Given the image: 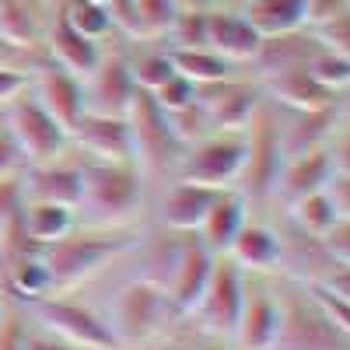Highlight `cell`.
I'll return each mask as SVG.
<instances>
[{
	"label": "cell",
	"instance_id": "6da1fadb",
	"mask_svg": "<svg viewBox=\"0 0 350 350\" xmlns=\"http://www.w3.org/2000/svg\"><path fill=\"white\" fill-rule=\"evenodd\" d=\"M137 242L140 239L126 228H84V224H77L70 235L56 239L53 245H42L36 252L46 262L49 280H53V295H56V291H70L84 280H92L112 259L137 249Z\"/></svg>",
	"mask_w": 350,
	"mask_h": 350
},
{
	"label": "cell",
	"instance_id": "7a4b0ae2",
	"mask_svg": "<svg viewBox=\"0 0 350 350\" xmlns=\"http://www.w3.org/2000/svg\"><path fill=\"white\" fill-rule=\"evenodd\" d=\"M144 207V172L133 161H84L77 224L126 228Z\"/></svg>",
	"mask_w": 350,
	"mask_h": 350
},
{
	"label": "cell",
	"instance_id": "3957f363",
	"mask_svg": "<svg viewBox=\"0 0 350 350\" xmlns=\"http://www.w3.org/2000/svg\"><path fill=\"white\" fill-rule=\"evenodd\" d=\"M280 295V336L273 350H350V336L319 305L308 284L284 280Z\"/></svg>",
	"mask_w": 350,
	"mask_h": 350
},
{
	"label": "cell",
	"instance_id": "277c9868",
	"mask_svg": "<svg viewBox=\"0 0 350 350\" xmlns=\"http://www.w3.org/2000/svg\"><path fill=\"white\" fill-rule=\"evenodd\" d=\"M168 319H175L172 301H168V291L154 280H130L116 291V301H112V315L105 319L116 343L120 347H137V343H148L158 333H165Z\"/></svg>",
	"mask_w": 350,
	"mask_h": 350
},
{
	"label": "cell",
	"instance_id": "5b68a950",
	"mask_svg": "<svg viewBox=\"0 0 350 350\" xmlns=\"http://www.w3.org/2000/svg\"><path fill=\"white\" fill-rule=\"evenodd\" d=\"M242 172H245V130H214L203 140L189 144L172 175L211 189H239Z\"/></svg>",
	"mask_w": 350,
	"mask_h": 350
},
{
	"label": "cell",
	"instance_id": "8992f818",
	"mask_svg": "<svg viewBox=\"0 0 350 350\" xmlns=\"http://www.w3.org/2000/svg\"><path fill=\"white\" fill-rule=\"evenodd\" d=\"M126 123H130V137H133L137 168L140 172H175L179 158L186 154V144L175 137L168 112L148 92H137V98L126 112Z\"/></svg>",
	"mask_w": 350,
	"mask_h": 350
},
{
	"label": "cell",
	"instance_id": "52a82bcc",
	"mask_svg": "<svg viewBox=\"0 0 350 350\" xmlns=\"http://www.w3.org/2000/svg\"><path fill=\"white\" fill-rule=\"evenodd\" d=\"M245 284H249V273L231 262L228 256H217L214 262V273L203 287V295L196 301V308L189 312L196 319V326L207 333L211 340H228L235 336V326H239V315H242V305H245Z\"/></svg>",
	"mask_w": 350,
	"mask_h": 350
},
{
	"label": "cell",
	"instance_id": "ba28073f",
	"mask_svg": "<svg viewBox=\"0 0 350 350\" xmlns=\"http://www.w3.org/2000/svg\"><path fill=\"white\" fill-rule=\"evenodd\" d=\"M0 123H4V133L18 144V151L25 154V165L53 161L64 151H70V133L36 102L32 92L18 95L0 112Z\"/></svg>",
	"mask_w": 350,
	"mask_h": 350
},
{
	"label": "cell",
	"instance_id": "9c48e42d",
	"mask_svg": "<svg viewBox=\"0 0 350 350\" xmlns=\"http://www.w3.org/2000/svg\"><path fill=\"white\" fill-rule=\"evenodd\" d=\"M284 144H280V126H277V112L270 102H262L259 112L252 116V123L245 126V172L239 193L252 200H270L277 175L284 168Z\"/></svg>",
	"mask_w": 350,
	"mask_h": 350
},
{
	"label": "cell",
	"instance_id": "30bf717a",
	"mask_svg": "<svg viewBox=\"0 0 350 350\" xmlns=\"http://www.w3.org/2000/svg\"><path fill=\"white\" fill-rule=\"evenodd\" d=\"M32 308V315L39 319V326L53 336H60L81 350H116L120 343H116L109 323L95 312L88 308L74 298H64V295H49L42 301H32L28 305Z\"/></svg>",
	"mask_w": 350,
	"mask_h": 350
},
{
	"label": "cell",
	"instance_id": "8fae6325",
	"mask_svg": "<svg viewBox=\"0 0 350 350\" xmlns=\"http://www.w3.org/2000/svg\"><path fill=\"white\" fill-rule=\"evenodd\" d=\"M196 102L207 112L214 130H245L252 123V116L259 112V105L267 102V95H262V88L252 74H235L217 84L200 88Z\"/></svg>",
	"mask_w": 350,
	"mask_h": 350
},
{
	"label": "cell",
	"instance_id": "7c38bea8",
	"mask_svg": "<svg viewBox=\"0 0 350 350\" xmlns=\"http://www.w3.org/2000/svg\"><path fill=\"white\" fill-rule=\"evenodd\" d=\"M137 81L126 64V49H105L98 67L84 77V105L98 116H126L137 98Z\"/></svg>",
	"mask_w": 350,
	"mask_h": 350
},
{
	"label": "cell",
	"instance_id": "4fadbf2b",
	"mask_svg": "<svg viewBox=\"0 0 350 350\" xmlns=\"http://www.w3.org/2000/svg\"><path fill=\"white\" fill-rule=\"evenodd\" d=\"M70 148L84 161H133V137L126 116L84 112L70 130Z\"/></svg>",
	"mask_w": 350,
	"mask_h": 350
},
{
	"label": "cell",
	"instance_id": "5bb4252c",
	"mask_svg": "<svg viewBox=\"0 0 350 350\" xmlns=\"http://www.w3.org/2000/svg\"><path fill=\"white\" fill-rule=\"evenodd\" d=\"M28 92L36 95V102H39L67 133L74 130V123L88 112V105H84V81L74 77V74H67L64 67L42 60V56H39V64L32 67Z\"/></svg>",
	"mask_w": 350,
	"mask_h": 350
},
{
	"label": "cell",
	"instance_id": "9a60e30c",
	"mask_svg": "<svg viewBox=\"0 0 350 350\" xmlns=\"http://www.w3.org/2000/svg\"><path fill=\"white\" fill-rule=\"evenodd\" d=\"M277 336H280V295L249 273L245 305L231 343H235V350H273Z\"/></svg>",
	"mask_w": 350,
	"mask_h": 350
},
{
	"label": "cell",
	"instance_id": "2e32d148",
	"mask_svg": "<svg viewBox=\"0 0 350 350\" xmlns=\"http://www.w3.org/2000/svg\"><path fill=\"white\" fill-rule=\"evenodd\" d=\"M81 186H84V158H67V151L53 161L28 165L21 172L25 200L36 203H60V207L77 211Z\"/></svg>",
	"mask_w": 350,
	"mask_h": 350
},
{
	"label": "cell",
	"instance_id": "e0dca14e",
	"mask_svg": "<svg viewBox=\"0 0 350 350\" xmlns=\"http://www.w3.org/2000/svg\"><path fill=\"white\" fill-rule=\"evenodd\" d=\"M102 53L105 46L102 42H92V39H84L81 32H74V28L60 18V14H49L46 18V32H42V60L56 64V67H64L67 74L74 77H88L98 60H102Z\"/></svg>",
	"mask_w": 350,
	"mask_h": 350
},
{
	"label": "cell",
	"instance_id": "ac0fdd59",
	"mask_svg": "<svg viewBox=\"0 0 350 350\" xmlns=\"http://www.w3.org/2000/svg\"><path fill=\"white\" fill-rule=\"evenodd\" d=\"M273 105V102H270ZM277 112V126H280V144H284V158H295L315 148H326L340 126V105L333 109H315V112H298V109H280Z\"/></svg>",
	"mask_w": 350,
	"mask_h": 350
},
{
	"label": "cell",
	"instance_id": "d6986e66",
	"mask_svg": "<svg viewBox=\"0 0 350 350\" xmlns=\"http://www.w3.org/2000/svg\"><path fill=\"white\" fill-rule=\"evenodd\" d=\"M207 46L235 67H249L262 46V36L249 25L242 11L211 8L207 11Z\"/></svg>",
	"mask_w": 350,
	"mask_h": 350
},
{
	"label": "cell",
	"instance_id": "ffe728a7",
	"mask_svg": "<svg viewBox=\"0 0 350 350\" xmlns=\"http://www.w3.org/2000/svg\"><path fill=\"white\" fill-rule=\"evenodd\" d=\"M221 189H211V186H200V183H183L175 179L161 203H158V221L165 231H175V235H196L207 211L214 207Z\"/></svg>",
	"mask_w": 350,
	"mask_h": 350
},
{
	"label": "cell",
	"instance_id": "44dd1931",
	"mask_svg": "<svg viewBox=\"0 0 350 350\" xmlns=\"http://www.w3.org/2000/svg\"><path fill=\"white\" fill-rule=\"evenodd\" d=\"M323 49V42L315 39L312 28H298V32H287V36H273V39H262L252 67V77H273V74H287V70H308V64L315 60V53Z\"/></svg>",
	"mask_w": 350,
	"mask_h": 350
},
{
	"label": "cell",
	"instance_id": "7402d4cb",
	"mask_svg": "<svg viewBox=\"0 0 350 350\" xmlns=\"http://www.w3.org/2000/svg\"><path fill=\"white\" fill-rule=\"evenodd\" d=\"M214 262H217V256H214L211 249H203L196 239L186 242L179 262H175V270H172V277H168V284H165L175 315H189V312L196 308L203 287H207V280H211V273H214Z\"/></svg>",
	"mask_w": 350,
	"mask_h": 350
},
{
	"label": "cell",
	"instance_id": "603a6c76",
	"mask_svg": "<svg viewBox=\"0 0 350 350\" xmlns=\"http://www.w3.org/2000/svg\"><path fill=\"white\" fill-rule=\"evenodd\" d=\"M333 172H336V168H333L329 148H315V151L295 154V158L284 161L270 200H280L284 207H291L295 200H301V196H308V193H319V189H326L329 179H333Z\"/></svg>",
	"mask_w": 350,
	"mask_h": 350
},
{
	"label": "cell",
	"instance_id": "cb8c5ba5",
	"mask_svg": "<svg viewBox=\"0 0 350 350\" xmlns=\"http://www.w3.org/2000/svg\"><path fill=\"white\" fill-rule=\"evenodd\" d=\"M249 207L252 203L239 189H221L217 200H214V207L207 211V217H203V224L196 231V242L203 249H211L214 256H228L231 242H235L242 235V228L252 221Z\"/></svg>",
	"mask_w": 350,
	"mask_h": 350
},
{
	"label": "cell",
	"instance_id": "d4e9b609",
	"mask_svg": "<svg viewBox=\"0 0 350 350\" xmlns=\"http://www.w3.org/2000/svg\"><path fill=\"white\" fill-rule=\"evenodd\" d=\"M267 102L280 105V109H298V112H315V109H333L340 105V98L333 92H326L308 70H287V74H273L259 81Z\"/></svg>",
	"mask_w": 350,
	"mask_h": 350
},
{
	"label": "cell",
	"instance_id": "484cf974",
	"mask_svg": "<svg viewBox=\"0 0 350 350\" xmlns=\"http://www.w3.org/2000/svg\"><path fill=\"white\" fill-rule=\"evenodd\" d=\"M49 11L32 8L25 0H0V42L11 46L21 56H42V32Z\"/></svg>",
	"mask_w": 350,
	"mask_h": 350
},
{
	"label": "cell",
	"instance_id": "4316f807",
	"mask_svg": "<svg viewBox=\"0 0 350 350\" xmlns=\"http://www.w3.org/2000/svg\"><path fill=\"white\" fill-rule=\"evenodd\" d=\"M228 259L239 262L245 273H273L280 267V231L262 221H249L231 242Z\"/></svg>",
	"mask_w": 350,
	"mask_h": 350
},
{
	"label": "cell",
	"instance_id": "83f0119b",
	"mask_svg": "<svg viewBox=\"0 0 350 350\" xmlns=\"http://www.w3.org/2000/svg\"><path fill=\"white\" fill-rule=\"evenodd\" d=\"M0 273H4L8 291H11L18 301H25V305L42 301V298L53 295L49 270H46V262L39 259L36 249H21V252L4 256V262H0Z\"/></svg>",
	"mask_w": 350,
	"mask_h": 350
},
{
	"label": "cell",
	"instance_id": "f1b7e54d",
	"mask_svg": "<svg viewBox=\"0 0 350 350\" xmlns=\"http://www.w3.org/2000/svg\"><path fill=\"white\" fill-rule=\"evenodd\" d=\"M74 228H77V211L60 207V203L25 200V211H21V239H25L28 249L53 245L56 239L70 235Z\"/></svg>",
	"mask_w": 350,
	"mask_h": 350
},
{
	"label": "cell",
	"instance_id": "f546056e",
	"mask_svg": "<svg viewBox=\"0 0 350 350\" xmlns=\"http://www.w3.org/2000/svg\"><path fill=\"white\" fill-rule=\"evenodd\" d=\"M175 14H179L175 0H126L120 36H126L130 42H165Z\"/></svg>",
	"mask_w": 350,
	"mask_h": 350
},
{
	"label": "cell",
	"instance_id": "4dcf8cb0",
	"mask_svg": "<svg viewBox=\"0 0 350 350\" xmlns=\"http://www.w3.org/2000/svg\"><path fill=\"white\" fill-rule=\"evenodd\" d=\"M242 14L262 39H273L305 28V0H252Z\"/></svg>",
	"mask_w": 350,
	"mask_h": 350
},
{
	"label": "cell",
	"instance_id": "1f68e13d",
	"mask_svg": "<svg viewBox=\"0 0 350 350\" xmlns=\"http://www.w3.org/2000/svg\"><path fill=\"white\" fill-rule=\"evenodd\" d=\"M53 11L60 14L74 32H81L84 39L92 42H109L112 36H120V28H116V18L109 8L95 4V0H56Z\"/></svg>",
	"mask_w": 350,
	"mask_h": 350
},
{
	"label": "cell",
	"instance_id": "d6a6232c",
	"mask_svg": "<svg viewBox=\"0 0 350 350\" xmlns=\"http://www.w3.org/2000/svg\"><path fill=\"white\" fill-rule=\"evenodd\" d=\"M168 53H172L175 74L189 77L196 88H207V84H217V81H224V77L242 74V67L228 64L224 56H217L211 46H196V49H168Z\"/></svg>",
	"mask_w": 350,
	"mask_h": 350
},
{
	"label": "cell",
	"instance_id": "836d02e7",
	"mask_svg": "<svg viewBox=\"0 0 350 350\" xmlns=\"http://www.w3.org/2000/svg\"><path fill=\"white\" fill-rule=\"evenodd\" d=\"M126 64L137 88L148 95L158 92L168 77H175V64L165 42H133V49H126Z\"/></svg>",
	"mask_w": 350,
	"mask_h": 350
},
{
	"label": "cell",
	"instance_id": "e575fe53",
	"mask_svg": "<svg viewBox=\"0 0 350 350\" xmlns=\"http://www.w3.org/2000/svg\"><path fill=\"white\" fill-rule=\"evenodd\" d=\"M287 217H291V224H295V228H301L305 235H315V239H326L329 231H333V224L340 221V214H336V207H333V200H329L326 189L295 200L287 207Z\"/></svg>",
	"mask_w": 350,
	"mask_h": 350
},
{
	"label": "cell",
	"instance_id": "d590c367",
	"mask_svg": "<svg viewBox=\"0 0 350 350\" xmlns=\"http://www.w3.org/2000/svg\"><path fill=\"white\" fill-rule=\"evenodd\" d=\"M21 211H25L21 175H8V179H0V252L11 242V235L21 239Z\"/></svg>",
	"mask_w": 350,
	"mask_h": 350
},
{
	"label": "cell",
	"instance_id": "8d00e7d4",
	"mask_svg": "<svg viewBox=\"0 0 350 350\" xmlns=\"http://www.w3.org/2000/svg\"><path fill=\"white\" fill-rule=\"evenodd\" d=\"M308 74L336 98H343L350 92V56H340L333 49H319L315 60L308 64Z\"/></svg>",
	"mask_w": 350,
	"mask_h": 350
},
{
	"label": "cell",
	"instance_id": "74e56055",
	"mask_svg": "<svg viewBox=\"0 0 350 350\" xmlns=\"http://www.w3.org/2000/svg\"><path fill=\"white\" fill-rule=\"evenodd\" d=\"M211 11V8H207ZM207 11H179L165 36L168 49H196L207 46Z\"/></svg>",
	"mask_w": 350,
	"mask_h": 350
},
{
	"label": "cell",
	"instance_id": "f35d334b",
	"mask_svg": "<svg viewBox=\"0 0 350 350\" xmlns=\"http://www.w3.org/2000/svg\"><path fill=\"white\" fill-rule=\"evenodd\" d=\"M196 95H200V88L189 81V77H183V74H175V77H168L158 92H151V98L165 109V112H179V109H189L193 102H196Z\"/></svg>",
	"mask_w": 350,
	"mask_h": 350
},
{
	"label": "cell",
	"instance_id": "ab89813d",
	"mask_svg": "<svg viewBox=\"0 0 350 350\" xmlns=\"http://www.w3.org/2000/svg\"><path fill=\"white\" fill-rule=\"evenodd\" d=\"M315 39L323 42V49H333L340 56H350V8H343L323 28H315Z\"/></svg>",
	"mask_w": 350,
	"mask_h": 350
},
{
	"label": "cell",
	"instance_id": "60d3db41",
	"mask_svg": "<svg viewBox=\"0 0 350 350\" xmlns=\"http://www.w3.org/2000/svg\"><path fill=\"white\" fill-rule=\"evenodd\" d=\"M28 81H32V67H25V64H0V112H4L18 95L28 92Z\"/></svg>",
	"mask_w": 350,
	"mask_h": 350
},
{
	"label": "cell",
	"instance_id": "b9f144b4",
	"mask_svg": "<svg viewBox=\"0 0 350 350\" xmlns=\"http://www.w3.org/2000/svg\"><path fill=\"white\" fill-rule=\"evenodd\" d=\"M323 245H326V252L336 267H350V221L347 217H340L333 224V231L323 239Z\"/></svg>",
	"mask_w": 350,
	"mask_h": 350
},
{
	"label": "cell",
	"instance_id": "7bdbcfd3",
	"mask_svg": "<svg viewBox=\"0 0 350 350\" xmlns=\"http://www.w3.org/2000/svg\"><path fill=\"white\" fill-rule=\"evenodd\" d=\"M343 8H350V0H305V28H323L326 21H333Z\"/></svg>",
	"mask_w": 350,
	"mask_h": 350
},
{
	"label": "cell",
	"instance_id": "ee69618b",
	"mask_svg": "<svg viewBox=\"0 0 350 350\" xmlns=\"http://www.w3.org/2000/svg\"><path fill=\"white\" fill-rule=\"evenodd\" d=\"M308 287H312V295L319 298V305L326 308V315L336 323V329L350 336V305H347V301H340L336 295H329V291H326V287H319V284H308Z\"/></svg>",
	"mask_w": 350,
	"mask_h": 350
},
{
	"label": "cell",
	"instance_id": "f6af8a7d",
	"mask_svg": "<svg viewBox=\"0 0 350 350\" xmlns=\"http://www.w3.org/2000/svg\"><path fill=\"white\" fill-rule=\"evenodd\" d=\"M21 165H25V154L18 151V144L0 130V179H8V175H21Z\"/></svg>",
	"mask_w": 350,
	"mask_h": 350
},
{
	"label": "cell",
	"instance_id": "bcb514c9",
	"mask_svg": "<svg viewBox=\"0 0 350 350\" xmlns=\"http://www.w3.org/2000/svg\"><path fill=\"white\" fill-rule=\"evenodd\" d=\"M326 148H329L333 168H336L340 175H350V130H340V126H336V133H333V140L326 144Z\"/></svg>",
	"mask_w": 350,
	"mask_h": 350
},
{
	"label": "cell",
	"instance_id": "7dc6e473",
	"mask_svg": "<svg viewBox=\"0 0 350 350\" xmlns=\"http://www.w3.org/2000/svg\"><path fill=\"white\" fill-rule=\"evenodd\" d=\"M326 193H329V200H333L336 214L350 221V175H340V172H333V179H329Z\"/></svg>",
	"mask_w": 350,
	"mask_h": 350
},
{
	"label": "cell",
	"instance_id": "c3c4849f",
	"mask_svg": "<svg viewBox=\"0 0 350 350\" xmlns=\"http://www.w3.org/2000/svg\"><path fill=\"white\" fill-rule=\"evenodd\" d=\"M21 350H81V347H74V343H67L60 336L39 329V333H25L21 336Z\"/></svg>",
	"mask_w": 350,
	"mask_h": 350
},
{
	"label": "cell",
	"instance_id": "681fc988",
	"mask_svg": "<svg viewBox=\"0 0 350 350\" xmlns=\"http://www.w3.org/2000/svg\"><path fill=\"white\" fill-rule=\"evenodd\" d=\"M319 287H326L329 295H336L340 301L350 305V267H336L333 273H326L323 280H319Z\"/></svg>",
	"mask_w": 350,
	"mask_h": 350
},
{
	"label": "cell",
	"instance_id": "f907efd6",
	"mask_svg": "<svg viewBox=\"0 0 350 350\" xmlns=\"http://www.w3.org/2000/svg\"><path fill=\"white\" fill-rule=\"evenodd\" d=\"M0 64H25V67H36L39 60H32V56H21V53H14L11 46L0 42Z\"/></svg>",
	"mask_w": 350,
	"mask_h": 350
},
{
	"label": "cell",
	"instance_id": "816d5d0a",
	"mask_svg": "<svg viewBox=\"0 0 350 350\" xmlns=\"http://www.w3.org/2000/svg\"><path fill=\"white\" fill-rule=\"evenodd\" d=\"M252 0H211V8H228V11H245Z\"/></svg>",
	"mask_w": 350,
	"mask_h": 350
},
{
	"label": "cell",
	"instance_id": "f5cc1de1",
	"mask_svg": "<svg viewBox=\"0 0 350 350\" xmlns=\"http://www.w3.org/2000/svg\"><path fill=\"white\" fill-rule=\"evenodd\" d=\"M179 4V11H207L211 0H175Z\"/></svg>",
	"mask_w": 350,
	"mask_h": 350
},
{
	"label": "cell",
	"instance_id": "db71d44e",
	"mask_svg": "<svg viewBox=\"0 0 350 350\" xmlns=\"http://www.w3.org/2000/svg\"><path fill=\"white\" fill-rule=\"evenodd\" d=\"M8 329V305H4V298H0V333Z\"/></svg>",
	"mask_w": 350,
	"mask_h": 350
},
{
	"label": "cell",
	"instance_id": "11a10c76",
	"mask_svg": "<svg viewBox=\"0 0 350 350\" xmlns=\"http://www.w3.org/2000/svg\"><path fill=\"white\" fill-rule=\"evenodd\" d=\"M25 4H32V8H42V11H53V8H49V0H25Z\"/></svg>",
	"mask_w": 350,
	"mask_h": 350
},
{
	"label": "cell",
	"instance_id": "9f6ffc18",
	"mask_svg": "<svg viewBox=\"0 0 350 350\" xmlns=\"http://www.w3.org/2000/svg\"><path fill=\"white\" fill-rule=\"evenodd\" d=\"M0 350H21V336H18V343H0Z\"/></svg>",
	"mask_w": 350,
	"mask_h": 350
},
{
	"label": "cell",
	"instance_id": "6f0895ef",
	"mask_svg": "<svg viewBox=\"0 0 350 350\" xmlns=\"http://www.w3.org/2000/svg\"><path fill=\"white\" fill-rule=\"evenodd\" d=\"M200 350H228V347H221V343H207V347H200Z\"/></svg>",
	"mask_w": 350,
	"mask_h": 350
},
{
	"label": "cell",
	"instance_id": "680465c9",
	"mask_svg": "<svg viewBox=\"0 0 350 350\" xmlns=\"http://www.w3.org/2000/svg\"><path fill=\"white\" fill-rule=\"evenodd\" d=\"M340 102H347V105H350V92H347V95H343V98H340Z\"/></svg>",
	"mask_w": 350,
	"mask_h": 350
},
{
	"label": "cell",
	"instance_id": "91938a15",
	"mask_svg": "<svg viewBox=\"0 0 350 350\" xmlns=\"http://www.w3.org/2000/svg\"><path fill=\"white\" fill-rule=\"evenodd\" d=\"M53 4H56V0H49V8H53Z\"/></svg>",
	"mask_w": 350,
	"mask_h": 350
},
{
	"label": "cell",
	"instance_id": "94428289",
	"mask_svg": "<svg viewBox=\"0 0 350 350\" xmlns=\"http://www.w3.org/2000/svg\"><path fill=\"white\" fill-rule=\"evenodd\" d=\"M116 350H126V347H116Z\"/></svg>",
	"mask_w": 350,
	"mask_h": 350
}]
</instances>
